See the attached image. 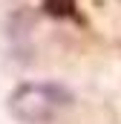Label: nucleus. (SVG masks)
Returning a JSON list of instances; mask_svg holds the SVG:
<instances>
[{"label": "nucleus", "mask_w": 121, "mask_h": 124, "mask_svg": "<svg viewBox=\"0 0 121 124\" xmlns=\"http://www.w3.org/2000/svg\"><path fill=\"white\" fill-rule=\"evenodd\" d=\"M60 90L49 84H26L20 87L12 98V110L23 118V121H43L58 110Z\"/></svg>", "instance_id": "obj_1"}, {"label": "nucleus", "mask_w": 121, "mask_h": 124, "mask_svg": "<svg viewBox=\"0 0 121 124\" xmlns=\"http://www.w3.org/2000/svg\"><path fill=\"white\" fill-rule=\"evenodd\" d=\"M43 6H46L52 15H69L72 6H75V0H43Z\"/></svg>", "instance_id": "obj_2"}]
</instances>
